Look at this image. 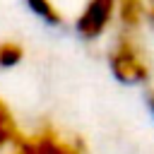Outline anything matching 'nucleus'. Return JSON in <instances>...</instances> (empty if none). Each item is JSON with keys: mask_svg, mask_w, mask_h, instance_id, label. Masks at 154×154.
<instances>
[{"mask_svg": "<svg viewBox=\"0 0 154 154\" xmlns=\"http://www.w3.org/2000/svg\"><path fill=\"white\" fill-rule=\"evenodd\" d=\"M116 10H118V0H87L84 10L77 17V24H75L77 34L87 41L99 38L106 31V26L111 24Z\"/></svg>", "mask_w": 154, "mask_h": 154, "instance_id": "7ed1b4c3", "label": "nucleus"}, {"mask_svg": "<svg viewBox=\"0 0 154 154\" xmlns=\"http://www.w3.org/2000/svg\"><path fill=\"white\" fill-rule=\"evenodd\" d=\"M108 67H111L113 77L123 84H144L152 75L147 53L128 31L123 36H118V41L113 43V48L108 53Z\"/></svg>", "mask_w": 154, "mask_h": 154, "instance_id": "f03ea898", "label": "nucleus"}, {"mask_svg": "<svg viewBox=\"0 0 154 154\" xmlns=\"http://www.w3.org/2000/svg\"><path fill=\"white\" fill-rule=\"evenodd\" d=\"M24 58V48L17 41H0V70H10L14 65H19Z\"/></svg>", "mask_w": 154, "mask_h": 154, "instance_id": "423d86ee", "label": "nucleus"}, {"mask_svg": "<svg viewBox=\"0 0 154 154\" xmlns=\"http://www.w3.org/2000/svg\"><path fill=\"white\" fill-rule=\"evenodd\" d=\"M147 19H149L152 26H154V0H147Z\"/></svg>", "mask_w": 154, "mask_h": 154, "instance_id": "6e6552de", "label": "nucleus"}, {"mask_svg": "<svg viewBox=\"0 0 154 154\" xmlns=\"http://www.w3.org/2000/svg\"><path fill=\"white\" fill-rule=\"evenodd\" d=\"M147 103H149V111L154 113V91H149V94H147Z\"/></svg>", "mask_w": 154, "mask_h": 154, "instance_id": "1a4fd4ad", "label": "nucleus"}, {"mask_svg": "<svg viewBox=\"0 0 154 154\" xmlns=\"http://www.w3.org/2000/svg\"><path fill=\"white\" fill-rule=\"evenodd\" d=\"M19 135H22V128H19L14 113L10 111V106L5 103V99L0 96V152L5 154Z\"/></svg>", "mask_w": 154, "mask_h": 154, "instance_id": "39448f33", "label": "nucleus"}, {"mask_svg": "<svg viewBox=\"0 0 154 154\" xmlns=\"http://www.w3.org/2000/svg\"><path fill=\"white\" fill-rule=\"evenodd\" d=\"M116 14L120 24L125 26V31H135L142 26V19L147 17V2L144 0H118Z\"/></svg>", "mask_w": 154, "mask_h": 154, "instance_id": "20e7f679", "label": "nucleus"}, {"mask_svg": "<svg viewBox=\"0 0 154 154\" xmlns=\"http://www.w3.org/2000/svg\"><path fill=\"white\" fill-rule=\"evenodd\" d=\"M5 154H89V144L55 123H41L29 132L22 130Z\"/></svg>", "mask_w": 154, "mask_h": 154, "instance_id": "f257e3e1", "label": "nucleus"}, {"mask_svg": "<svg viewBox=\"0 0 154 154\" xmlns=\"http://www.w3.org/2000/svg\"><path fill=\"white\" fill-rule=\"evenodd\" d=\"M26 5H29V10L34 12V14H38L43 22H48V24H63V14H60V10L53 5V0H26Z\"/></svg>", "mask_w": 154, "mask_h": 154, "instance_id": "0eeeda50", "label": "nucleus"}]
</instances>
